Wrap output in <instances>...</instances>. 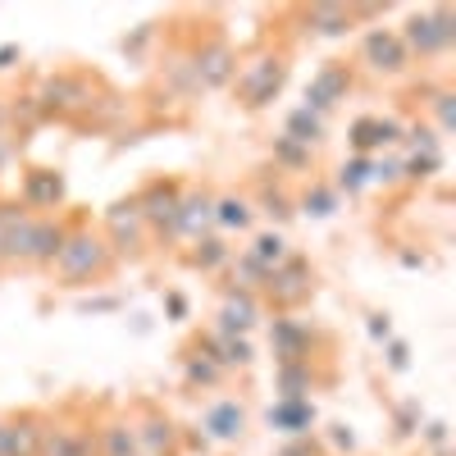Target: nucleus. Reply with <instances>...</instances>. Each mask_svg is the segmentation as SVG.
<instances>
[{
    "instance_id": "f257e3e1",
    "label": "nucleus",
    "mask_w": 456,
    "mask_h": 456,
    "mask_svg": "<svg viewBox=\"0 0 456 456\" xmlns=\"http://www.w3.org/2000/svg\"><path fill=\"white\" fill-rule=\"evenodd\" d=\"M110 265H114V251L101 233H92V228H69V238H64L51 270L64 283H96L110 274Z\"/></svg>"
},
{
    "instance_id": "f03ea898",
    "label": "nucleus",
    "mask_w": 456,
    "mask_h": 456,
    "mask_svg": "<svg viewBox=\"0 0 456 456\" xmlns=\"http://www.w3.org/2000/svg\"><path fill=\"white\" fill-rule=\"evenodd\" d=\"M452 42H456V14H452V5H434V10H420V14L406 19L402 46H406L411 55L434 60V55L452 51Z\"/></svg>"
},
{
    "instance_id": "7ed1b4c3",
    "label": "nucleus",
    "mask_w": 456,
    "mask_h": 456,
    "mask_svg": "<svg viewBox=\"0 0 456 456\" xmlns=\"http://www.w3.org/2000/svg\"><path fill=\"white\" fill-rule=\"evenodd\" d=\"M238 96L247 110H265L270 101H279L283 83H288V60L283 55H256L238 69Z\"/></svg>"
},
{
    "instance_id": "20e7f679",
    "label": "nucleus",
    "mask_w": 456,
    "mask_h": 456,
    "mask_svg": "<svg viewBox=\"0 0 456 456\" xmlns=\"http://www.w3.org/2000/svg\"><path fill=\"white\" fill-rule=\"evenodd\" d=\"M192 83L197 87H206V92H215V87H228L238 78V51L224 42V37H206V42L192 51Z\"/></svg>"
},
{
    "instance_id": "39448f33",
    "label": "nucleus",
    "mask_w": 456,
    "mask_h": 456,
    "mask_svg": "<svg viewBox=\"0 0 456 456\" xmlns=\"http://www.w3.org/2000/svg\"><path fill=\"white\" fill-rule=\"evenodd\" d=\"M178 206H183V187L174 178H156V183H146L142 192H137V210L146 219V233H169L174 238V219H178Z\"/></svg>"
},
{
    "instance_id": "423d86ee",
    "label": "nucleus",
    "mask_w": 456,
    "mask_h": 456,
    "mask_svg": "<svg viewBox=\"0 0 456 456\" xmlns=\"http://www.w3.org/2000/svg\"><path fill=\"white\" fill-rule=\"evenodd\" d=\"M37 105H42V114H78V110L96 105V87L83 73H51L42 92H37Z\"/></svg>"
},
{
    "instance_id": "0eeeda50",
    "label": "nucleus",
    "mask_w": 456,
    "mask_h": 456,
    "mask_svg": "<svg viewBox=\"0 0 456 456\" xmlns=\"http://www.w3.org/2000/svg\"><path fill=\"white\" fill-rule=\"evenodd\" d=\"M311 288H315V274H311V265L301 256H288L279 270H270V279H265V292H270V301L279 311L301 306V301L311 297Z\"/></svg>"
},
{
    "instance_id": "6e6552de",
    "label": "nucleus",
    "mask_w": 456,
    "mask_h": 456,
    "mask_svg": "<svg viewBox=\"0 0 456 456\" xmlns=\"http://www.w3.org/2000/svg\"><path fill=\"white\" fill-rule=\"evenodd\" d=\"M361 64L374 73H402L411 64V51L402 46V32L393 28H370L361 42Z\"/></svg>"
},
{
    "instance_id": "1a4fd4ad",
    "label": "nucleus",
    "mask_w": 456,
    "mask_h": 456,
    "mask_svg": "<svg viewBox=\"0 0 456 456\" xmlns=\"http://www.w3.org/2000/svg\"><path fill=\"white\" fill-rule=\"evenodd\" d=\"M105 242H110V251H137L146 242V219L137 210V197L114 201L105 210Z\"/></svg>"
},
{
    "instance_id": "9d476101",
    "label": "nucleus",
    "mask_w": 456,
    "mask_h": 456,
    "mask_svg": "<svg viewBox=\"0 0 456 456\" xmlns=\"http://www.w3.org/2000/svg\"><path fill=\"white\" fill-rule=\"evenodd\" d=\"M347 92H352V64H338V60H333V64H324L315 78H311L306 101H301V105L324 119V114H329L338 101H347Z\"/></svg>"
},
{
    "instance_id": "9b49d317",
    "label": "nucleus",
    "mask_w": 456,
    "mask_h": 456,
    "mask_svg": "<svg viewBox=\"0 0 456 456\" xmlns=\"http://www.w3.org/2000/svg\"><path fill=\"white\" fill-rule=\"evenodd\" d=\"M64 238H69V224H64V219H55V215H32L28 242H23V265H55Z\"/></svg>"
},
{
    "instance_id": "f8f14e48",
    "label": "nucleus",
    "mask_w": 456,
    "mask_h": 456,
    "mask_svg": "<svg viewBox=\"0 0 456 456\" xmlns=\"http://www.w3.org/2000/svg\"><path fill=\"white\" fill-rule=\"evenodd\" d=\"M402 142H411V156L402 160V178L425 183L429 174H438V165H443V142H438L434 128H411V133H402Z\"/></svg>"
},
{
    "instance_id": "ddd939ff",
    "label": "nucleus",
    "mask_w": 456,
    "mask_h": 456,
    "mask_svg": "<svg viewBox=\"0 0 456 456\" xmlns=\"http://www.w3.org/2000/svg\"><path fill=\"white\" fill-rule=\"evenodd\" d=\"M265 425H270L274 434H288V438H311L315 402L311 397H279L270 411H265Z\"/></svg>"
},
{
    "instance_id": "4468645a",
    "label": "nucleus",
    "mask_w": 456,
    "mask_h": 456,
    "mask_svg": "<svg viewBox=\"0 0 456 456\" xmlns=\"http://www.w3.org/2000/svg\"><path fill=\"white\" fill-rule=\"evenodd\" d=\"M219 329L215 333H228V338H247L251 333V324L260 320V301H256V292H242V288H228L224 292V301H219Z\"/></svg>"
},
{
    "instance_id": "2eb2a0df",
    "label": "nucleus",
    "mask_w": 456,
    "mask_h": 456,
    "mask_svg": "<svg viewBox=\"0 0 456 456\" xmlns=\"http://www.w3.org/2000/svg\"><path fill=\"white\" fill-rule=\"evenodd\" d=\"M210 228H215V197L210 192H183V206H178V219H174V238L201 242V238H210Z\"/></svg>"
},
{
    "instance_id": "dca6fc26",
    "label": "nucleus",
    "mask_w": 456,
    "mask_h": 456,
    "mask_svg": "<svg viewBox=\"0 0 456 456\" xmlns=\"http://www.w3.org/2000/svg\"><path fill=\"white\" fill-rule=\"evenodd\" d=\"M347 142H352L356 156H374V151H384V146H397V142H402V124H397V119H379V114H365V119L352 124Z\"/></svg>"
},
{
    "instance_id": "f3484780",
    "label": "nucleus",
    "mask_w": 456,
    "mask_h": 456,
    "mask_svg": "<svg viewBox=\"0 0 456 456\" xmlns=\"http://www.w3.org/2000/svg\"><path fill=\"white\" fill-rule=\"evenodd\" d=\"M270 342H274L279 365H288V361H311V342H315V333H311L306 324H301V320L279 315V320H274V329H270Z\"/></svg>"
},
{
    "instance_id": "a211bd4d",
    "label": "nucleus",
    "mask_w": 456,
    "mask_h": 456,
    "mask_svg": "<svg viewBox=\"0 0 456 456\" xmlns=\"http://www.w3.org/2000/svg\"><path fill=\"white\" fill-rule=\"evenodd\" d=\"M64 174L55 169H28L23 178V210H55L64 201Z\"/></svg>"
},
{
    "instance_id": "6ab92c4d",
    "label": "nucleus",
    "mask_w": 456,
    "mask_h": 456,
    "mask_svg": "<svg viewBox=\"0 0 456 456\" xmlns=\"http://www.w3.org/2000/svg\"><path fill=\"white\" fill-rule=\"evenodd\" d=\"M201 438L210 443H233V438H242V429H247V411H242V402H233V397H224V402H215L210 411H206V420H201Z\"/></svg>"
},
{
    "instance_id": "aec40b11",
    "label": "nucleus",
    "mask_w": 456,
    "mask_h": 456,
    "mask_svg": "<svg viewBox=\"0 0 456 456\" xmlns=\"http://www.w3.org/2000/svg\"><path fill=\"white\" fill-rule=\"evenodd\" d=\"M201 352L219 365V370H242L256 361L251 342L247 338H228V333H215V338H201Z\"/></svg>"
},
{
    "instance_id": "412c9836",
    "label": "nucleus",
    "mask_w": 456,
    "mask_h": 456,
    "mask_svg": "<svg viewBox=\"0 0 456 456\" xmlns=\"http://www.w3.org/2000/svg\"><path fill=\"white\" fill-rule=\"evenodd\" d=\"M256 219V206L238 192H228V197H215V228L219 233H247Z\"/></svg>"
},
{
    "instance_id": "4be33fe9",
    "label": "nucleus",
    "mask_w": 456,
    "mask_h": 456,
    "mask_svg": "<svg viewBox=\"0 0 456 456\" xmlns=\"http://www.w3.org/2000/svg\"><path fill=\"white\" fill-rule=\"evenodd\" d=\"M306 28H311L315 37H342V32L356 28V19H352L347 5H329V0H320V5L306 10Z\"/></svg>"
},
{
    "instance_id": "5701e85b",
    "label": "nucleus",
    "mask_w": 456,
    "mask_h": 456,
    "mask_svg": "<svg viewBox=\"0 0 456 456\" xmlns=\"http://www.w3.org/2000/svg\"><path fill=\"white\" fill-rule=\"evenodd\" d=\"M92 452H96V456H142L137 429H133V425H105V429L96 434Z\"/></svg>"
},
{
    "instance_id": "b1692460",
    "label": "nucleus",
    "mask_w": 456,
    "mask_h": 456,
    "mask_svg": "<svg viewBox=\"0 0 456 456\" xmlns=\"http://www.w3.org/2000/svg\"><path fill=\"white\" fill-rule=\"evenodd\" d=\"M283 137H292V142H301V146H320L324 142V119L320 114H311L306 105H297L292 114H288V128H283Z\"/></svg>"
},
{
    "instance_id": "393cba45",
    "label": "nucleus",
    "mask_w": 456,
    "mask_h": 456,
    "mask_svg": "<svg viewBox=\"0 0 456 456\" xmlns=\"http://www.w3.org/2000/svg\"><path fill=\"white\" fill-rule=\"evenodd\" d=\"M42 456H92V438L83 429H46Z\"/></svg>"
},
{
    "instance_id": "a878e982",
    "label": "nucleus",
    "mask_w": 456,
    "mask_h": 456,
    "mask_svg": "<svg viewBox=\"0 0 456 456\" xmlns=\"http://www.w3.org/2000/svg\"><path fill=\"white\" fill-rule=\"evenodd\" d=\"M370 183H374V156H352V160H342V169H338V187H333V192L356 197V192H365Z\"/></svg>"
},
{
    "instance_id": "bb28decb",
    "label": "nucleus",
    "mask_w": 456,
    "mask_h": 456,
    "mask_svg": "<svg viewBox=\"0 0 456 456\" xmlns=\"http://www.w3.org/2000/svg\"><path fill=\"white\" fill-rule=\"evenodd\" d=\"M247 256H251V260L260 265L265 274H270V270H279V265H283V260H288L292 251H288L283 233H260V238H256V242L247 247Z\"/></svg>"
},
{
    "instance_id": "cd10ccee",
    "label": "nucleus",
    "mask_w": 456,
    "mask_h": 456,
    "mask_svg": "<svg viewBox=\"0 0 456 456\" xmlns=\"http://www.w3.org/2000/svg\"><path fill=\"white\" fill-rule=\"evenodd\" d=\"M233 260V251L224 247V238H201L192 251H187V265H192V270H201V274H210V270H219V265H228Z\"/></svg>"
},
{
    "instance_id": "c85d7f7f",
    "label": "nucleus",
    "mask_w": 456,
    "mask_h": 456,
    "mask_svg": "<svg viewBox=\"0 0 456 456\" xmlns=\"http://www.w3.org/2000/svg\"><path fill=\"white\" fill-rule=\"evenodd\" d=\"M311 384H315L311 361H288V365H279V397H306Z\"/></svg>"
},
{
    "instance_id": "c756f323",
    "label": "nucleus",
    "mask_w": 456,
    "mask_h": 456,
    "mask_svg": "<svg viewBox=\"0 0 456 456\" xmlns=\"http://www.w3.org/2000/svg\"><path fill=\"white\" fill-rule=\"evenodd\" d=\"M174 438H178V429L169 420H160V415H151V420L137 429V447L142 452H156V456H165L174 447Z\"/></svg>"
},
{
    "instance_id": "7c9ffc66",
    "label": "nucleus",
    "mask_w": 456,
    "mask_h": 456,
    "mask_svg": "<svg viewBox=\"0 0 456 456\" xmlns=\"http://www.w3.org/2000/svg\"><path fill=\"white\" fill-rule=\"evenodd\" d=\"M292 210L311 215V219H329V215L338 210V192H333V187H324V183H315V187H306V192H301V201H297Z\"/></svg>"
},
{
    "instance_id": "2f4dec72",
    "label": "nucleus",
    "mask_w": 456,
    "mask_h": 456,
    "mask_svg": "<svg viewBox=\"0 0 456 456\" xmlns=\"http://www.w3.org/2000/svg\"><path fill=\"white\" fill-rule=\"evenodd\" d=\"M274 160H279L283 169H306V165H311V146H301V142H292V137H274Z\"/></svg>"
},
{
    "instance_id": "473e14b6",
    "label": "nucleus",
    "mask_w": 456,
    "mask_h": 456,
    "mask_svg": "<svg viewBox=\"0 0 456 456\" xmlns=\"http://www.w3.org/2000/svg\"><path fill=\"white\" fill-rule=\"evenodd\" d=\"M224 379V370L201 352V356H187V384H201V388H210V384H219Z\"/></svg>"
},
{
    "instance_id": "72a5a7b5",
    "label": "nucleus",
    "mask_w": 456,
    "mask_h": 456,
    "mask_svg": "<svg viewBox=\"0 0 456 456\" xmlns=\"http://www.w3.org/2000/svg\"><path fill=\"white\" fill-rule=\"evenodd\" d=\"M260 210L265 215H270V219H288L292 215V201H288V192H283V187H265V192H260Z\"/></svg>"
},
{
    "instance_id": "f704fd0d",
    "label": "nucleus",
    "mask_w": 456,
    "mask_h": 456,
    "mask_svg": "<svg viewBox=\"0 0 456 456\" xmlns=\"http://www.w3.org/2000/svg\"><path fill=\"white\" fill-rule=\"evenodd\" d=\"M456 96L452 92H438L434 96V110H438V133H452V124H456V105H452Z\"/></svg>"
},
{
    "instance_id": "c9c22d12",
    "label": "nucleus",
    "mask_w": 456,
    "mask_h": 456,
    "mask_svg": "<svg viewBox=\"0 0 456 456\" xmlns=\"http://www.w3.org/2000/svg\"><path fill=\"white\" fill-rule=\"evenodd\" d=\"M415 429H420V406L415 402L397 406V434H415Z\"/></svg>"
},
{
    "instance_id": "e433bc0d",
    "label": "nucleus",
    "mask_w": 456,
    "mask_h": 456,
    "mask_svg": "<svg viewBox=\"0 0 456 456\" xmlns=\"http://www.w3.org/2000/svg\"><path fill=\"white\" fill-rule=\"evenodd\" d=\"M420 438H425L429 447H438V456H447V425H443V420H429V425L420 429Z\"/></svg>"
},
{
    "instance_id": "4c0bfd02",
    "label": "nucleus",
    "mask_w": 456,
    "mask_h": 456,
    "mask_svg": "<svg viewBox=\"0 0 456 456\" xmlns=\"http://www.w3.org/2000/svg\"><path fill=\"white\" fill-rule=\"evenodd\" d=\"M279 456H320V443L315 438H288V447Z\"/></svg>"
},
{
    "instance_id": "58836bf2",
    "label": "nucleus",
    "mask_w": 456,
    "mask_h": 456,
    "mask_svg": "<svg viewBox=\"0 0 456 456\" xmlns=\"http://www.w3.org/2000/svg\"><path fill=\"white\" fill-rule=\"evenodd\" d=\"M0 456H19V434H14V420H0Z\"/></svg>"
},
{
    "instance_id": "ea45409f",
    "label": "nucleus",
    "mask_w": 456,
    "mask_h": 456,
    "mask_svg": "<svg viewBox=\"0 0 456 456\" xmlns=\"http://www.w3.org/2000/svg\"><path fill=\"white\" fill-rule=\"evenodd\" d=\"M365 329H370V338H374V342H388V338H393L388 315H370V320H365Z\"/></svg>"
},
{
    "instance_id": "a19ab883",
    "label": "nucleus",
    "mask_w": 456,
    "mask_h": 456,
    "mask_svg": "<svg viewBox=\"0 0 456 456\" xmlns=\"http://www.w3.org/2000/svg\"><path fill=\"white\" fill-rule=\"evenodd\" d=\"M329 438H333V447H338V452H352V447H356V434H352L347 425H333V429H329Z\"/></svg>"
},
{
    "instance_id": "79ce46f5",
    "label": "nucleus",
    "mask_w": 456,
    "mask_h": 456,
    "mask_svg": "<svg viewBox=\"0 0 456 456\" xmlns=\"http://www.w3.org/2000/svg\"><path fill=\"white\" fill-rule=\"evenodd\" d=\"M406 356H411V352H406V342H397V338H388V365H393V370H406V365H411Z\"/></svg>"
},
{
    "instance_id": "37998d69",
    "label": "nucleus",
    "mask_w": 456,
    "mask_h": 456,
    "mask_svg": "<svg viewBox=\"0 0 456 456\" xmlns=\"http://www.w3.org/2000/svg\"><path fill=\"white\" fill-rule=\"evenodd\" d=\"M169 315H174V320H183V315H187V301H183V292H169Z\"/></svg>"
},
{
    "instance_id": "c03bdc74",
    "label": "nucleus",
    "mask_w": 456,
    "mask_h": 456,
    "mask_svg": "<svg viewBox=\"0 0 456 456\" xmlns=\"http://www.w3.org/2000/svg\"><path fill=\"white\" fill-rule=\"evenodd\" d=\"M402 265H406V270H425L429 260H425V256H415V251H402Z\"/></svg>"
},
{
    "instance_id": "a18cd8bd",
    "label": "nucleus",
    "mask_w": 456,
    "mask_h": 456,
    "mask_svg": "<svg viewBox=\"0 0 456 456\" xmlns=\"http://www.w3.org/2000/svg\"><path fill=\"white\" fill-rule=\"evenodd\" d=\"M19 60V46H0V69H10Z\"/></svg>"
},
{
    "instance_id": "49530a36",
    "label": "nucleus",
    "mask_w": 456,
    "mask_h": 456,
    "mask_svg": "<svg viewBox=\"0 0 456 456\" xmlns=\"http://www.w3.org/2000/svg\"><path fill=\"white\" fill-rule=\"evenodd\" d=\"M5 206L10 201H0V238H5ZM0 265H5V256H0Z\"/></svg>"
}]
</instances>
